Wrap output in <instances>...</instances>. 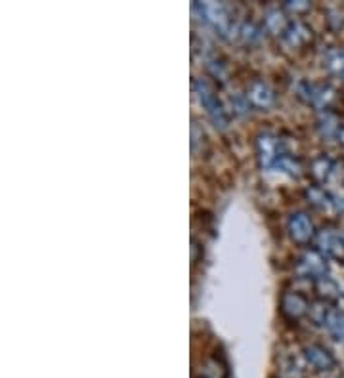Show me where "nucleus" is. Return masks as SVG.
I'll list each match as a JSON object with an SVG mask.
<instances>
[{
    "label": "nucleus",
    "instance_id": "nucleus-23",
    "mask_svg": "<svg viewBox=\"0 0 344 378\" xmlns=\"http://www.w3.org/2000/svg\"><path fill=\"white\" fill-rule=\"evenodd\" d=\"M327 23L333 31H338L344 27V10L343 8H331L327 12Z\"/></svg>",
    "mask_w": 344,
    "mask_h": 378
},
{
    "label": "nucleus",
    "instance_id": "nucleus-10",
    "mask_svg": "<svg viewBox=\"0 0 344 378\" xmlns=\"http://www.w3.org/2000/svg\"><path fill=\"white\" fill-rule=\"evenodd\" d=\"M283 41L291 46V48H303L312 41V29L303 21H293L289 25V29L283 34Z\"/></svg>",
    "mask_w": 344,
    "mask_h": 378
},
{
    "label": "nucleus",
    "instance_id": "nucleus-7",
    "mask_svg": "<svg viewBox=\"0 0 344 378\" xmlns=\"http://www.w3.org/2000/svg\"><path fill=\"white\" fill-rule=\"evenodd\" d=\"M245 99L256 109H270L276 106V92L270 84L264 83L262 79H254L253 83L247 86Z\"/></svg>",
    "mask_w": 344,
    "mask_h": 378
},
{
    "label": "nucleus",
    "instance_id": "nucleus-2",
    "mask_svg": "<svg viewBox=\"0 0 344 378\" xmlns=\"http://www.w3.org/2000/svg\"><path fill=\"white\" fill-rule=\"evenodd\" d=\"M296 273L298 277L318 281L327 275V256H323L318 248L306 250L298 260H296Z\"/></svg>",
    "mask_w": 344,
    "mask_h": 378
},
{
    "label": "nucleus",
    "instance_id": "nucleus-12",
    "mask_svg": "<svg viewBox=\"0 0 344 378\" xmlns=\"http://www.w3.org/2000/svg\"><path fill=\"white\" fill-rule=\"evenodd\" d=\"M289 21L283 12H279L278 8L268 10L266 16H264V29L268 31L270 34H285V31L289 29Z\"/></svg>",
    "mask_w": 344,
    "mask_h": 378
},
{
    "label": "nucleus",
    "instance_id": "nucleus-21",
    "mask_svg": "<svg viewBox=\"0 0 344 378\" xmlns=\"http://www.w3.org/2000/svg\"><path fill=\"white\" fill-rule=\"evenodd\" d=\"M320 130L323 136H336L338 134V130H341V124H338V121H336V117L333 115V113H323L320 119Z\"/></svg>",
    "mask_w": 344,
    "mask_h": 378
},
{
    "label": "nucleus",
    "instance_id": "nucleus-24",
    "mask_svg": "<svg viewBox=\"0 0 344 378\" xmlns=\"http://www.w3.org/2000/svg\"><path fill=\"white\" fill-rule=\"evenodd\" d=\"M327 67L336 74H344V52H333L327 58Z\"/></svg>",
    "mask_w": 344,
    "mask_h": 378
},
{
    "label": "nucleus",
    "instance_id": "nucleus-14",
    "mask_svg": "<svg viewBox=\"0 0 344 378\" xmlns=\"http://www.w3.org/2000/svg\"><path fill=\"white\" fill-rule=\"evenodd\" d=\"M304 195L308 199V203L312 206H316L318 210H329L333 206V199L321 186H312V188L304 191Z\"/></svg>",
    "mask_w": 344,
    "mask_h": 378
},
{
    "label": "nucleus",
    "instance_id": "nucleus-19",
    "mask_svg": "<svg viewBox=\"0 0 344 378\" xmlns=\"http://www.w3.org/2000/svg\"><path fill=\"white\" fill-rule=\"evenodd\" d=\"M329 310H331V308H329L325 300H318V302L310 304L308 315H310V319L314 321L316 325H325V319H327Z\"/></svg>",
    "mask_w": 344,
    "mask_h": 378
},
{
    "label": "nucleus",
    "instance_id": "nucleus-16",
    "mask_svg": "<svg viewBox=\"0 0 344 378\" xmlns=\"http://www.w3.org/2000/svg\"><path fill=\"white\" fill-rule=\"evenodd\" d=\"M325 329L335 340H344V312L331 308L327 319H325Z\"/></svg>",
    "mask_w": 344,
    "mask_h": 378
},
{
    "label": "nucleus",
    "instance_id": "nucleus-1",
    "mask_svg": "<svg viewBox=\"0 0 344 378\" xmlns=\"http://www.w3.org/2000/svg\"><path fill=\"white\" fill-rule=\"evenodd\" d=\"M193 90H195L197 98L201 101V106L207 109V115L211 117V121H213L218 128H226L229 123L228 113H226V109L220 103V99L216 96V92L211 84L203 81V79H195L193 81Z\"/></svg>",
    "mask_w": 344,
    "mask_h": 378
},
{
    "label": "nucleus",
    "instance_id": "nucleus-3",
    "mask_svg": "<svg viewBox=\"0 0 344 378\" xmlns=\"http://www.w3.org/2000/svg\"><path fill=\"white\" fill-rule=\"evenodd\" d=\"M279 310L287 321H298L310 310L308 298L298 290H285L279 300Z\"/></svg>",
    "mask_w": 344,
    "mask_h": 378
},
{
    "label": "nucleus",
    "instance_id": "nucleus-13",
    "mask_svg": "<svg viewBox=\"0 0 344 378\" xmlns=\"http://www.w3.org/2000/svg\"><path fill=\"white\" fill-rule=\"evenodd\" d=\"M314 287L318 290V295H320L321 300H325V302H335V300H338L341 295H343V290L336 285V281H333L331 277H327V275L316 281Z\"/></svg>",
    "mask_w": 344,
    "mask_h": 378
},
{
    "label": "nucleus",
    "instance_id": "nucleus-28",
    "mask_svg": "<svg viewBox=\"0 0 344 378\" xmlns=\"http://www.w3.org/2000/svg\"><path fill=\"white\" fill-rule=\"evenodd\" d=\"M336 138H338V141L344 146V126H341V130H338V134H336Z\"/></svg>",
    "mask_w": 344,
    "mask_h": 378
},
{
    "label": "nucleus",
    "instance_id": "nucleus-4",
    "mask_svg": "<svg viewBox=\"0 0 344 378\" xmlns=\"http://www.w3.org/2000/svg\"><path fill=\"white\" fill-rule=\"evenodd\" d=\"M316 243L321 255L333 258L336 262H344V235H341L338 231L331 228L318 231Z\"/></svg>",
    "mask_w": 344,
    "mask_h": 378
},
{
    "label": "nucleus",
    "instance_id": "nucleus-18",
    "mask_svg": "<svg viewBox=\"0 0 344 378\" xmlns=\"http://www.w3.org/2000/svg\"><path fill=\"white\" fill-rule=\"evenodd\" d=\"M207 151V136L205 130L197 123L191 124V153L195 157H201Z\"/></svg>",
    "mask_w": 344,
    "mask_h": 378
},
{
    "label": "nucleus",
    "instance_id": "nucleus-27",
    "mask_svg": "<svg viewBox=\"0 0 344 378\" xmlns=\"http://www.w3.org/2000/svg\"><path fill=\"white\" fill-rule=\"evenodd\" d=\"M199 250H201V245L195 237L191 239V262L197 263L199 262Z\"/></svg>",
    "mask_w": 344,
    "mask_h": 378
},
{
    "label": "nucleus",
    "instance_id": "nucleus-25",
    "mask_svg": "<svg viewBox=\"0 0 344 378\" xmlns=\"http://www.w3.org/2000/svg\"><path fill=\"white\" fill-rule=\"evenodd\" d=\"M209 71H211V74H213L216 81H220V83H226L228 81V71H226V67H224V63L222 61H211L209 63Z\"/></svg>",
    "mask_w": 344,
    "mask_h": 378
},
{
    "label": "nucleus",
    "instance_id": "nucleus-22",
    "mask_svg": "<svg viewBox=\"0 0 344 378\" xmlns=\"http://www.w3.org/2000/svg\"><path fill=\"white\" fill-rule=\"evenodd\" d=\"M239 37L243 39L245 44L253 46V44H256V42L262 39V33H260V29L254 23H243L241 29H239Z\"/></svg>",
    "mask_w": 344,
    "mask_h": 378
},
{
    "label": "nucleus",
    "instance_id": "nucleus-15",
    "mask_svg": "<svg viewBox=\"0 0 344 378\" xmlns=\"http://www.w3.org/2000/svg\"><path fill=\"white\" fill-rule=\"evenodd\" d=\"M333 172V161L325 155L316 157L314 161L310 163V174L314 180L321 183V181H325Z\"/></svg>",
    "mask_w": 344,
    "mask_h": 378
},
{
    "label": "nucleus",
    "instance_id": "nucleus-26",
    "mask_svg": "<svg viewBox=\"0 0 344 378\" xmlns=\"http://www.w3.org/2000/svg\"><path fill=\"white\" fill-rule=\"evenodd\" d=\"M285 10L289 12H293V14H304V12H308L310 10V2H306V0H291V2H285Z\"/></svg>",
    "mask_w": 344,
    "mask_h": 378
},
{
    "label": "nucleus",
    "instance_id": "nucleus-11",
    "mask_svg": "<svg viewBox=\"0 0 344 378\" xmlns=\"http://www.w3.org/2000/svg\"><path fill=\"white\" fill-rule=\"evenodd\" d=\"M199 378H228V365L222 361L220 357L211 355L201 363V367L197 369Z\"/></svg>",
    "mask_w": 344,
    "mask_h": 378
},
{
    "label": "nucleus",
    "instance_id": "nucleus-8",
    "mask_svg": "<svg viewBox=\"0 0 344 378\" xmlns=\"http://www.w3.org/2000/svg\"><path fill=\"white\" fill-rule=\"evenodd\" d=\"M201 6H203V19L213 25L214 29L220 34H228L231 29H233V31H239V29H241V27L231 25V21H229L228 17V12H226V8H224L222 4H218V2H205V4H201Z\"/></svg>",
    "mask_w": 344,
    "mask_h": 378
},
{
    "label": "nucleus",
    "instance_id": "nucleus-6",
    "mask_svg": "<svg viewBox=\"0 0 344 378\" xmlns=\"http://www.w3.org/2000/svg\"><path fill=\"white\" fill-rule=\"evenodd\" d=\"M256 155H258V163L264 168L271 165H278L279 157H281V141L278 136L264 132L256 138Z\"/></svg>",
    "mask_w": 344,
    "mask_h": 378
},
{
    "label": "nucleus",
    "instance_id": "nucleus-17",
    "mask_svg": "<svg viewBox=\"0 0 344 378\" xmlns=\"http://www.w3.org/2000/svg\"><path fill=\"white\" fill-rule=\"evenodd\" d=\"M279 367H281V375L285 378H303L304 377V367L303 363L296 359L295 355H287L281 359L279 363Z\"/></svg>",
    "mask_w": 344,
    "mask_h": 378
},
{
    "label": "nucleus",
    "instance_id": "nucleus-5",
    "mask_svg": "<svg viewBox=\"0 0 344 378\" xmlns=\"http://www.w3.org/2000/svg\"><path fill=\"white\" fill-rule=\"evenodd\" d=\"M287 231H289V235H291V239L295 241L296 245H308L312 239L318 235L310 216L304 212H295L289 218Z\"/></svg>",
    "mask_w": 344,
    "mask_h": 378
},
{
    "label": "nucleus",
    "instance_id": "nucleus-20",
    "mask_svg": "<svg viewBox=\"0 0 344 378\" xmlns=\"http://www.w3.org/2000/svg\"><path fill=\"white\" fill-rule=\"evenodd\" d=\"M278 166L283 172L291 174V176H300L303 174V163L291 155H281L278 161Z\"/></svg>",
    "mask_w": 344,
    "mask_h": 378
},
{
    "label": "nucleus",
    "instance_id": "nucleus-9",
    "mask_svg": "<svg viewBox=\"0 0 344 378\" xmlns=\"http://www.w3.org/2000/svg\"><path fill=\"white\" fill-rule=\"evenodd\" d=\"M304 359L306 363L314 367L316 370H321V372H325V370H331L336 365L335 357L333 354L329 352L327 348H323L320 344H308L304 348Z\"/></svg>",
    "mask_w": 344,
    "mask_h": 378
}]
</instances>
